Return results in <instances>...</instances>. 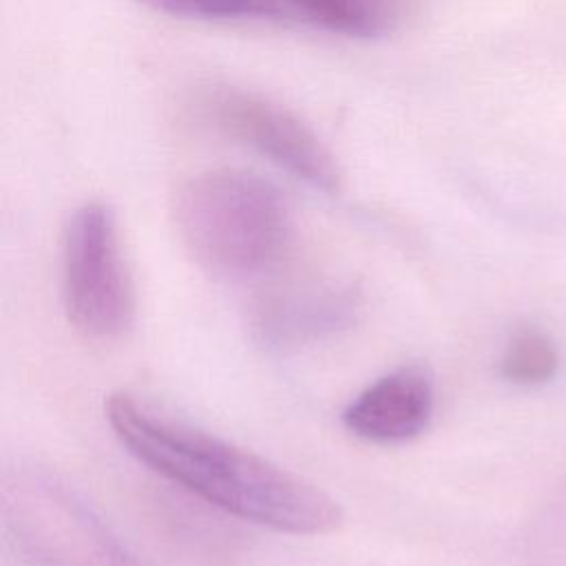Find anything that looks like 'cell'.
I'll use <instances>...</instances> for the list:
<instances>
[{
  "mask_svg": "<svg viewBox=\"0 0 566 566\" xmlns=\"http://www.w3.org/2000/svg\"><path fill=\"white\" fill-rule=\"evenodd\" d=\"M104 413L137 462L226 515L292 535H325L343 520L338 502L312 482L248 449L175 422L126 391L111 394Z\"/></svg>",
  "mask_w": 566,
  "mask_h": 566,
  "instance_id": "cell-1",
  "label": "cell"
},
{
  "mask_svg": "<svg viewBox=\"0 0 566 566\" xmlns=\"http://www.w3.org/2000/svg\"><path fill=\"white\" fill-rule=\"evenodd\" d=\"M175 223L188 254L221 279L272 270L290 248L292 214L283 192L243 168L197 172L175 195Z\"/></svg>",
  "mask_w": 566,
  "mask_h": 566,
  "instance_id": "cell-2",
  "label": "cell"
},
{
  "mask_svg": "<svg viewBox=\"0 0 566 566\" xmlns=\"http://www.w3.org/2000/svg\"><path fill=\"white\" fill-rule=\"evenodd\" d=\"M0 513L11 542L31 566H142L113 528L46 469H9Z\"/></svg>",
  "mask_w": 566,
  "mask_h": 566,
  "instance_id": "cell-3",
  "label": "cell"
},
{
  "mask_svg": "<svg viewBox=\"0 0 566 566\" xmlns=\"http://www.w3.org/2000/svg\"><path fill=\"white\" fill-rule=\"evenodd\" d=\"M62 296L69 321L88 338H119L135 321V285L117 219L102 201L82 203L66 223Z\"/></svg>",
  "mask_w": 566,
  "mask_h": 566,
  "instance_id": "cell-4",
  "label": "cell"
},
{
  "mask_svg": "<svg viewBox=\"0 0 566 566\" xmlns=\"http://www.w3.org/2000/svg\"><path fill=\"white\" fill-rule=\"evenodd\" d=\"M203 106L219 130L296 179L323 192L340 190L343 172L336 157L296 113L270 97L232 86L212 91Z\"/></svg>",
  "mask_w": 566,
  "mask_h": 566,
  "instance_id": "cell-5",
  "label": "cell"
},
{
  "mask_svg": "<svg viewBox=\"0 0 566 566\" xmlns=\"http://www.w3.org/2000/svg\"><path fill=\"white\" fill-rule=\"evenodd\" d=\"M360 307L363 292L354 283H301L263 296L250 325L263 347L290 352L349 329Z\"/></svg>",
  "mask_w": 566,
  "mask_h": 566,
  "instance_id": "cell-6",
  "label": "cell"
},
{
  "mask_svg": "<svg viewBox=\"0 0 566 566\" xmlns=\"http://www.w3.org/2000/svg\"><path fill=\"white\" fill-rule=\"evenodd\" d=\"M433 376L424 365H402L369 382L343 411L345 429L374 444L418 438L433 413Z\"/></svg>",
  "mask_w": 566,
  "mask_h": 566,
  "instance_id": "cell-7",
  "label": "cell"
},
{
  "mask_svg": "<svg viewBox=\"0 0 566 566\" xmlns=\"http://www.w3.org/2000/svg\"><path fill=\"white\" fill-rule=\"evenodd\" d=\"M287 13L347 38H380L394 29L400 0H279Z\"/></svg>",
  "mask_w": 566,
  "mask_h": 566,
  "instance_id": "cell-8",
  "label": "cell"
},
{
  "mask_svg": "<svg viewBox=\"0 0 566 566\" xmlns=\"http://www.w3.org/2000/svg\"><path fill=\"white\" fill-rule=\"evenodd\" d=\"M559 352L555 343L535 327H520L511 334L500 356V376L520 387H535L555 376Z\"/></svg>",
  "mask_w": 566,
  "mask_h": 566,
  "instance_id": "cell-9",
  "label": "cell"
},
{
  "mask_svg": "<svg viewBox=\"0 0 566 566\" xmlns=\"http://www.w3.org/2000/svg\"><path fill=\"white\" fill-rule=\"evenodd\" d=\"M155 11L208 20V22H237V20H281L290 15L279 0H139Z\"/></svg>",
  "mask_w": 566,
  "mask_h": 566,
  "instance_id": "cell-10",
  "label": "cell"
}]
</instances>
